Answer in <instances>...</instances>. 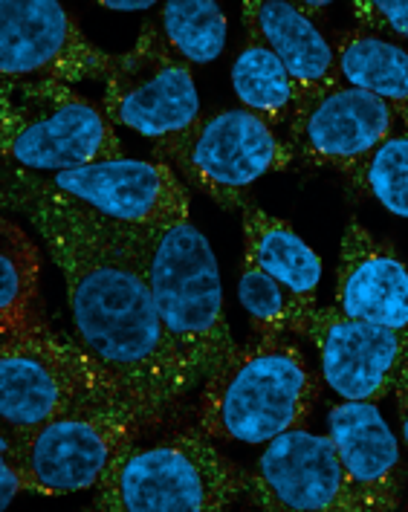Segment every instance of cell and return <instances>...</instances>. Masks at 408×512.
<instances>
[{"mask_svg":"<svg viewBox=\"0 0 408 512\" xmlns=\"http://www.w3.org/2000/svg\"><path fill=\"white\" fill-rule=\"evenodd\" d=\"M290 333L304 336L322 362V379L342 400L380 403L408 365V330L356 322L336 307L299 304Z\"/></svg>","mask_w":408,"mask_h":512,"instance_id":"obj_11","label":"cell"},{"mask_svg":"<svg viewBox=\"0 0 408 512\" xmlns=\"http://www.w3.org/2000/svg\"><path fill=\"white\" fill-rule=\"evenodd\" d=\"M27 174L38 186L131 226H157L165 220L189 217L191 209L189 186L171 165L160 160L119 157L58 174Z\"/></svg>","mask_w":408,"mask_h":512,"instance_id":"obj_13","label":"cell"},{"mask_svg":"<svg viewBox=\"0 0 408 512\" xmlns=\"http://www.w3.org/2000/svg\"><path fill=\"white\" fill-rule=\"evenodd\" d=\"M244 27L249 38L261 41L278 55L296 84V110L342 84L333 44L313 18L301 15L284 0H246ZM293 110V113H296Z\"/></svg>","mask_w":408,"mask_h":512,"instance_id":"obj_17","label":"cell"},{"mask_svg":"<svg viewBox=\"0 0 408 512\" xmlns=\"http://www.w3.org/2000/svg\"><path fill=\"white\" fill-rule=\"evenodd\" d=\"M255 336L203 382L194 426L223 443H270L299 429L322 397V377L290 339Z\"/></svg>","mask_w":408,"mask_h":512,"instance_id":"obj_3","label":"cell"},{"mask_svg":"<svg viewBox=\"0 0 408 512\" xmlns=\"http://www.w3.org/2000/svg\"><path fill=\"white\" fill-rule=\"evenodd\" d=\"M327 434L365 510H397L406 484V466L400 443L377 403H336L327 411Z\"/></svg>","mask_w":408,"mask_h":512,"instance_id":"obj_16","label":"cell"},{"mask_svg":"<svg viewBox=\"0 0 408 512\" xmlns=\"http://www.w3.org/2000/svg\"><path fill=\"white\" fill-rule=\"evenodd\" d=\"M165 44L189 64H209L223 53L226 15L212 0H171L160 9Z\"/></svg>","mask_w":408,"mask_h":512,"instance_id":"obj_22","label":"cell"},{"mask_svg":"<svg viewBox=\"0 0 408 512\" xmlns=\"http://www.w3.org/2000/svg\"><path fill=\"white\" fill-rule=\"evenodd\" d=\"M0 478H3V492H0V501L3 507H9L15 501V495L21 492H32V481H29L27 469L18 463V458L6 449H0Z\"/></svg>","mask_w":408,"mask_h":512,"instance_id":"obj_26","label":"cell"},{"mask_svg":"<svg viewBox=\"0 0 408 512\" xmlns=\"http://www.w3.org/2000/svg\"><path fill=\"white\" fill-rule=\"evenodd\" d=\"M3 157L32 174H58L119 160L122 142L102 105L61 81L3 84Z\"/></svg>","mask_w":408,"mask_h":512,"instance_id":"obj_6","label":"cell"},{"mask_svg":"<svg viewBox=\"0 0 408 512\" xmlns=\"http://www.w3.org/2000/svg\"><path fill=\"white\" fill-rule=\"evenodd\" d=\"M238 296L249 313V322L255 336H275L290 333V319L301 301L293 298L270 272L261 270V264L244 249L241 258V278H238Z\"/></svg>","mask_w":408,"mask_h":512,"instance_id":"obj_24","label":"cell"},{"mask_svg":"<svg viewBox=\"0 0 408 512\" xmlns=\"http://www.w3.org/2000/svg\"><path fill=\"white\" fill-rule=\"evenodd\" d=\"M362 197H374L385 212L408 217V131H397L348 177Z\"/></svg>","mask_w":408,"mask_h":512,"instance_id":"obj_23","label":"cell"},{"mask_svg":"<svg viewBox=\"0 0 408 512\" xmlns=\"http://www.w3.org/2000/svg\"><path fill=\"white\" fill-rule=\"evenodd\" d=\"M102 397H119V388L99 359L58 333L47 316L27 327L0 333V417L12 432H29L58 414Z\"/></svg>","mask_w":408,"mask_h":512,"instance_id":"obj_5","label":"cell"},{"mask_svg":"<svg viewBox=\"0 0 408 512\" xmlns=\"http://www.w3.org/2000/svg\"><path fill=\"white\" fill-rule=\"evenodd\" d=\"M400 131V119L388 102L339 84L287 122V142L299 165L330 168L351 177L385 139Z\"/></svg>","mask_w":408,"mask_h":512,"instance_id":"obj_14","label":"cell"},{"mask_svg":"<svg viewBox=\"0 0 408 512\" xmlns=\"http://www.w3.org/2000/svg\"><path fill=\"white\" fill-rule=\"evenodd\" d=\"M351 12L359 29L408 41V0H351Z\"/></svg>","mask_w":408,"mask_h":512,"instance_id":"obj_25","label":"cell"},{"mask_svg":"<svg viewBox=\"0 0 408 512\" xmlns=\"http://www.w3.org/2000/svg\"><path fill=\"white\" fill-rule=\"evenodd\" d=\"M41 252L27 232L0 217V333L41 316Z\"/></svg>","mask_w":408,"mask_h":512,"instance_id":"obj_20","label":"cell"},{"mask_svg":"<svg viewBox=\"0 0 408 512\" xmlns=\"http://www.w3.org/2000/svg\"><path fill=\"white\" fill-rule=\"evenodd\" d=\"M108 9H148V0H99Z\"/></svg>","mask_w":408,"mask_h":512,"instance_id":"obj_28","label":"cell"},{"mask_svg":"<svg viewBox=\"0 0 408 512\" xmlns=\"http://www.w3.org/2000/svg\"><path fill=\"white\" fill-rule=\"evenodd\" d=\"M3 203L35 226L67 284L79 342L113 377L145 432L174 429L197 379L165 330L125 223L38 186L27 171H15Z\"/></svg>","mask_w":408,"mask_h":512,"instance_id":"obj_1","label":"cell"},{"mask_svg":"<svg viewBox=\"0 0 408 512\" xmlns=\"http://www.w3.org/2000/svg\"><path fill=\"white\" fill-rule=\"evenodd\" d=\"M116 55L99 50L79 21L55 0L0 3V76L3 84L108 79Z\"/></svg>","mask_w":408,"mask_h":512,"instance_id":"obj_10","label":"cell"},{"mask_svg":"<svg viewBox=\"0 0 408 512\" xmlns=\"http://www.w3.org/2000/svg\"><path fill=\"white\" fill-rule=\"evenodd\" d=\"M142 437L148 432L134 408L119 397H102L29 432L3 426L0 449L12 452L27 469L32 492L73 495L96 489L110 460Z\"/></svg>","mask_w":408,"mask_h":512,"instance_id":"obj_8","label":"cell"},{"mask_svg":"<svg viewBox=\"0 0 408 512\" xmlns=\"http://www.w3.org/2000/svg\"><path fill=\"white\" fill-rule=\"evenodd\" d=\"M99 105L113 125L148 136L154 145L186 134L203 116L191 64L165 44L154 21L142 24L128 53L116 55Z\"/></svg>","mask_w":408,"mask_h":512,"instance_id":"obj_9","label":"cell"},{"mask_svg":"<svg viewBox=\"0 0 408 512\" xmlns=\"http://www.w3.org/2000/svg\"><path fill=\"white\" fill-rule=\"evenodd\" d=\"M330 44L336 53L342 84L359 87L388 102L403 131H408V50L374 32L351 27L333 29Z\"/></svg>","mask_w":408,"mask_h":512,"instance_id":"obj_19","label":"cell"},{"mask_svg":"<svg viewBox=\"0 0 408 512\" xmlns=\"http://www.w3.org/2000/svg\"><path fill=\"white\" fill-rule=\"evenodd\" d=\"M154 160L223 209H244L261 177L299 165L290 142L246 108L200 116L186 134L157 142Z\"/></svg>","mask_w":408,"mask_h":512,"instance_id":"obj_7","label":"cell"},{"mask_svg":"<svg viewBox=\"0 0 408 512\" xmlns=\"http://www.w3.org/2000/svg\"><path fill=\"white\" fill-rule=\"evenodd\" d=\"M333 307L356 322L408 330V267L391 243L354 217L339 246Z\"/></svg>","mask_w":408,"mask_h":512,"instance_id":"obj_15","label":"cell"},{"mask_svg":"<svg viewBox=\"0 0 408 512\" xmlns=\"http://www.w3.org/2000/svg\"><path fill=\"white\" fill-rule=\"evenodd\" d=\"M246 489L249 472L194 426L125 446L110 460L93 504L108 512H212L246 501Z\"/></svg>","mask_w":408,"mask_h":512,"instance_id":"obj_4","label":"cell"},{"mask_svg":"<svg viewBox=\"0 0 408 512\" xmlns=\"http://www.w3.org/2000/svg\"><path fill=\"white\" fill-rule=\"evenodd\" d=\"M394 397H397V411H400V432H403V443L408 446V365L403 377L394 385Z\"/></svg>","mask_w":408,"mask_h":512,"instance_id":"obj_27","label":"cell"},{"mask_svg":"<svg viewBox=\"0 0 408 512\" xmlns=\"http://www.w3.org/2000/svg\"><path fill=\"white\" fill-rule=\"evenodd\" d=\"M232 87L246 110L261 116L267 125L278 128L293 119L296 84L278 55L261 41L249 38L232 64Z\"/></svg>","mask_w":408,"mask_h":512,"instance_id":"obj_21","label":"cell"},{"mask_svg":"<svg viewBox=\"0 0 408 512\" xmlns=\"http://www.w3.org/2000/svg\"><path fill=\"white\" fill-rule=\"evenodd\" d=\"M244 220V249L261 264V270L301 304H319L322 258L301 241V235L281 217H272L258 203H246L241 209Z\"/></svg>","mask_w":408,"mask_h":512,"instance_id":"obj_18","label":"cell"},{"mask_svg":"<svg viewBox=\"0 0 408 512\" xmlns=\"http://www.w3.org/2000/svg\"><path fill=\"white\" fill-rule=\"evenodd\" d=\"M246 504L261 510L365 512L330 434H313L304 426L267 443L249 472Z\"/></svg>","mask_w":408,"mask_h":512,"instance_id":"obj_12","label":"cell"},{"mask_svg":"<svg viewBox=\"0 0 408 512\" xmlns=\"http://www.w3.org/2000/svg\"><path fill=\"white\" fill-rule=\"evenodd\" d=\"M125 232L171 342L186 356L194 379L206 382L241 348L226 322L212 246L189 217L157 226L125 223Z\"/></svg>","mask_w":408,"mask_h":512,"instance_id":"obj_2","label":"cell"}]
</instances>
